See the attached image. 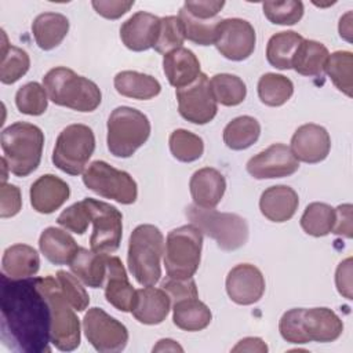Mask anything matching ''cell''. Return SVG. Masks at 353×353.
I'll return each mask as SVG.
<instances>
[{"instance_id":"4","label":"cell","mask_w":353,"mask_h":353,"mask_svg":"<svg viewBox=\"0 0 353 353\" xmlns=\"http://www.w3.org/2000/svg\"><path fill=\"white\" fill-rule=\"evenodd\" d=\"M163 254L164 237L157 226L143 223L132 230L127 262L131 274L141 285H154L160 280Z\"/></svg>"},{"instance_id":"11","label":"cell","mask_w":353,"mask_h":353,"mask_svg":"<svg viewBox=\"0 0 353 353\" xmlns=\"http://www.w3.org/2000/svg\"><path fill=\"white\" fill-rule=\"evenodd\" d=\"M90 221L94 225L90 247L95 252L110 254L117 251L123 236V215L112 204L91 197L84 199Z\"/></svg>"},{"instance_id":"12","label":"cell","mask_w":353,"mask_h":353,"mask_svg":"<svg viewBox=\"0 0 353 353\" xmlns=\"http://www.w3.org/2000/svg\"><path fill=\"white\" fill-rule=\"evenodd\" d=\"M83 330L97 352H121L128 342V331L123 323L101 307H91L84 314Z\"/></svg>"},{"instance_id":"29","label":"cell","mask_w":353,"mask_h":353,"mask_svg":"<svg viewBox=\"0 0 353 353\" xmlns=\"http://www.w3.org/2000/svg\"><path fill=\"white\" fill-rule=\"evenodd\" d=\"M69 32V19L59 12H43L32 23V33L39 48L50 51L58 47Z\"/></svg>"},{"instance_id":"18","label":"cell","mask_w":353,"mask_h":353,"mask_svg":"<svg viewBox=\"0 0 353 353\" xmlns=\"http://www.w3.org/2000/svg\"><path fill=\"white\" fill-rule=\"evenodd\" d=\"M161 18L146 11H138L120 26V39L131 51H146L153 48L159 32Z\"/></svg>"},{"instance_id":"25","label":"cell","mask_w":353,"mask_h":353,"mask_svg":"<svg viewBox=\"0 0 353 353\" xmlns=\"http://www.w3.org/2000/svg\"><path fill=\"white\" fill-rule=\"evenodd\" d=\"M163 70L168 83L176 90L192 84L201 73L197 57L185 47L164 54Z\"/></svg>"},{"instance_id":"10","label":"cell","mask_w":353,"mask_h":353,"mask_svg":"<svg viewBox=\"0 0 353 353\" xmlns=\"http://www.w3.org/2000/svg\"><path fill=\"white\" fill-rule=\"evenodd\" d=\"M84 185L101 197L120 204H132L138 197V186L134 178L102 160L92 161L83 172Z\"/></svg>"},{"instance_id":"42","label":"cell","mask_w":353,"mask_h":353,"mask_svg":"<svg viewBox=\"0 0 353 353\" xmlns=\"http://www.w3.org/2000/svg\"><path fill=\"white\" fill-rule=\"evenodd\" d=\"M43 85L30 81L18 88L15 94V105L18 110L29 116H40L47 110L48 98Z\"/></svg>"},{"instance_id":"32","label":"cell","mask_w":353,"mask_h":353,"mask_svg":"<svg viewBox=\"0 0 353 353\" xmlns=\"http://www.w3.org/2000/svg\"><path fill=\"white\" fill-rule=\"evenodd\" d=\"M328 55L330 52L323 43L303 39L295 51L291 69L302 76H321Z\"/></svg>"},{"instance_id":"49","label":"cell","mask_w":353,"mask_h":353,"mask_svg":"<svg viewBox=\"0 0 353 353\" xmlns=\"http://www.w3.org/2000/svg\"><path fill=\"white\" fill-rule=\"evenodd\" d=\"M22 208V197L18 186L12 183H1L0 188V216L10 218L17 215Z\"/></svg>"},{"instance_id":"54","label":"cell","mask_w":353,"mask_h":353,"mask_svg":"<svg viewBox=\"0 0 353 353\" xmlns=\"http://www.w3.org/2000/svg\"><path fill=\"white\" fill-rule=\"evenodd\" d=\"M232 352H268L266 343L256 336H248L237 342V345L232 349Z\"/></svg>"},{"instance_id":"39","label":"cell","mask_w":353,"mask_h":353,"mask_svg":"<svg viewBox=\"0 0 353 353\" xmlns=\"http://www.w3.org/2000/svg\"><path fill=\"white\" fill-rule=\"evenodd\" d=\"M352 68L353 54L350 51H335L328 55L324 72L330 76L332 84L345 95L352 98Z\"/></svg>"},{"instance_id":"2","label":"cell","mask_w":353,"mask_h":353,"mask_svg":"<svg viewBox=\"0 0 353 353\" xmlns=\"http://www.w3.org/2000/svg\"><path fill=\"white\" fill-rule=\"evenodd\" d=\"M43 87L51 102L77 112H94L102 101L101 90L92 80L65 66L50 69L43 77Z\"/></svg>"},{"instance_id":"14","label":"cell","mask_w":353,"mask_h":353,"mask_svg":"<svg viewBox=\"0 0 353 353\" xmlns=\"http://www.w3.org/2000/svg\"><path fill=\"white\" fill-rule=\"evenodd\" d=\"M254 26L241 18L221 19L216 26L215 47L226 59L244 61L255 50Z\"/></svg>"},{"instance_id":"36","label":"cell","mask_w":353,"mask_h":353,"mask_svg":"<svg viewBox=\"0 0 353 353\" xmlns=\"http://www.w3.org/2000/svg\"><path fill=\"white\" fill-rule=\"evenodd\" d=\"M294 94L292 81L277 73H265L258 81V97L268 106H281Z\"/></svg>"},{"instance_id":"52","label":"cell","mask_w":353,"mask_h":353,"mask_svg":"<svg viewBox=\"0 0 353 353\" xmlns=\"http://www.w3.org/2000/svg\"><path fill=\"white\" fill-rule=\"evenodd\" d=\"M352 204H341L335 208V222L332 228V233L338 236H343L346 239H352L353 228H352Z\"/></svg>"},{"instance_id":"33","label":"cell","mask_w":353,"mask_h":353,"mask_svg":"<svg viewBox=\"0 0 353 353\" xmlns=\"http://www.w3.org/2000/svg\"><path fill=\"white\" fill-rule=\"evenodd\" d=\"M302 40L303 37L294 30H285L273 34L266 46L268 62L280 70L291 69L292 58Z\"/></svg>"},{"instance_id":"46","label":"cell","mask_w":353,"mask_h":353,"mask_svg":"<svg viewBox=\"0 0 353 353\" xmlns=\"http://www.w3.org/2000/svg\"><path fill=\"white\" fill-rule=\"evenodd\" d=\"M57 222L63 226L65 229L76 233V234H83L85 233V230L88 229L90 225V214H88V208L84 200L77 201L74 204H72L70 207H68L66 210H63Z\"/></svg>"},{"instance_id":"3","label":"cell","mask_w":353,"mask_h":353,"mask_svg":"<svg viewBox=\"0 0 353 353\" xmlns=\"http://www.w3.org/2000/svg\"><path fill=\"white\" fill-rule=\"evenodd\" d=\"M43 145V131L30 123L17 121L1 132L3 157L15 176H28L39 167Z\"/></svg>"},{"instance_id":"31","label":"cell","mask_w":353,"mask_h":353,"mask_svg":"<svg viewBox=\"0 0 353 353\" xmlns=\"http://www.w3.org/2000/svg\"><path fill=\"white\" fill-rule=\"evenodd\" d=\"M113 83L116 91L120 95L139 101L152 99L157 97L161 91V84L157 79L135 70L119 72L114 76Z\"/></svg>"},{"instance_id":"8","label":"cell","mask_w":353,"mask_h":353,"mask_svg":"<svg viewBox=\"0 0 353 353\" xmlns=\"http://www.w3.org/2000/svg\"><path fill=\"white\" fill-rule=\"evenodd\" d=\"M203 233L194 225H183L167 234L164 266L168 277L190 279L197 272L201 258Z\"/></svg>"},{"instance_id":"16","label":"cell","mask_w":353,"mask_h":353,"mask_svg":"<svg viewBox=\"0 0 353 353\" xmlns=\"http://www.w3.org/2000/svg\"><path fill=\"white\" fill-rule=\"evenodd\" d=\"M226 292L237 305H252L265 292L262 272L251 263H240L232 268L226 276Z\"/></svg>"},{"instance_id":"13","label":"cell","mask_w":353,"mask_h":353,"mask_svg":"<svg viewBox=\"0 0 353 353\" xmlns=\"http://www.w3.org/2000/svg\"><path fill=\"white\" fill-rule=\"evenodd\" d=\"M175 95L178 101V112L185 120L203 125L216 116L218 105L211 91L210 79L205 73H200L192 84L178 88Z\"/></svg>"},{"instance_id":"35","label":"cell","mask_w":353,"mask_h":353,"mask_svg":"<svg viewBox=\"0 0 353 353\" xmlns=\"http://www.w3.org/2000/svg\"><path fill=\"white\" fill-rule=\"evenodd\" d=\"M1 36H3V44H1L0 80L3 84H12L26 74L30 66V58L25 50L8 44L4 30H1Z\"/></svg>"},{"instance_id":"19","label":"cell","mask_w":353,"mask_h":353,"mask_svg":"<svg viewBox=\"0 0 353 353\" xmlns=\"http://www.w3.org/2000/svg\"><path fill=\"white\" fill-rule=\"evenodd\" d=\"M106 301L121 312H131L137 290L131 285L124 265L119 256H108V273L105 280Z\"/></svg>"},{"instance_id":"20","label":"cell","mask_w":353,"mask_h":353,"mask_svg":"<svg viewBox=\"0 0 353 353\" xmlns=\"http://www.w3.org/2000/svg\"><path fill=\"white\" fill-rule=\"evenodd\" d=\"M302 327L307 342H334L343 331L342 320L328 307L303 309Z\"/></svg>"},{"instance_id":"30","label":"cell","mask_w":353,"mask_h":353,"mask_svg":"<svg viewBox=\"0 0 353 353\" xmlns=\"http://www.w3.org/2000/svg\"><path fill=\"white\" fill-rule=\"evenodd\" d=\"M212 313L199 296H189L172 303V321L183 331H201L210 325Z\"/></svg>"},{"instance_id":"21","label":"cell","mask_w":353,"mask_h":353,"mask_svg":"<svg viewBox=\"0 0 353 353\" xmlns=\"http://www.w3.org/2000/svg\"><path fill=\"white\" fill-rule=\"evenodd\" d=\"M30 204L40 214H51L61 208L70 196L69 185L52 175L46 174L37 178L30 186Z\"/></svg>"},{"instance_id":"27","label":"cell","mask_w":353,"mask_h":353,"mask_svg":"<svg viewBox=\"0 0 353 353\" xmlns=\"http://www.w3.org/2000/svg\"><path fill=\"white\" fill-rule=\"evenodd\" d=\"M73 274L91 288L105 285L108 273V255L80 247L69 263Z\"/></svg>"},{"instance_id":"17","label":"cell","mask_w":353,"mask_h":353,"mask_svg":"<svg viewBox=\"0 0 353 353\" xmlns=\"http://www.w3.org/2000/svg\"><path fill=\"white\" fill-rule=\"evenodd\" d=\"M291 152L298 161L316 164L323 161L331 149L328 131L319 124H303L291 138Z\"/></svg>"},{"instance_id":"28","label":"cell","mask_w":353,"mask_h":353,"mask_svg":"<svg viewBox=\"0 0 353 353\" xmlns=\"http://www.w3.org/2000/svg\"><path fill=\"white\" fill-rule=\"evenodd\" d=\"M40 269L37 251L28 244H14L6 248L1 258V273L10 279L33 277Z\"/></svg>"},{"instance_id":"1","label":"cell","mask_w":353,"mask_h":353,"mask_svg":"<svg viewBox=\"0 0 353 353\" xmlns=\"http://www.w3.org/2000/svg\"><path fill=\"white\" fill-rule=\"evenodd\" d=\"M0 338L18 353H50L51 309L39 277L10 279L1 273Z\"/></svg>"},{"instance_id":"53","label":"cell","mask_w":353,"mask_h":353,"mask_svg":"<svg viewBox=\"0 0 353 353\" xmlns=\"http://www.w3.org/2000/svg\"><path fill=\"white\" fill-rule=\"evenodd\" d=\"M335 284L338 292L346 299H352V258L342 261L335 273Z\"/></svg>"},{"instance_id":"41","label":"cell","mask_w":353,"mask_h":353,"mask_svg":"<svg viewBox=\"0 0 353 353\" xmlns=\"http://www.w3.org/2000/svg\"><path fill=\"white\" fill-rule=\"evenodd\" d=\"M179 19L183 26L185 39L199 44V46H211L215 43L216 37V26L219 23V18L215 19H197L192 17L183 7L179 10Z\"/></svg>"},{"instance_id":"22","label":"cell","mask_w":353,"mask_h":353,"mask_svg":"<svg viewBox=\"0 0 353 353\" xmlns=\"http://www.w3.org/2000/svg\"><path fill=\"white\" fill-rule=\"evenodd\" d=\"M189 189L194 205L200 208H214L225 194L226 181L218 170L204 167L192 175Z\"/></svg>"},{"instance_id":"40","label":"cell","mask_w":353,"mask_h":353,"mask_svg":"<svg viewBox=\"0 0 353 353\" xmlns=\"http://www.w3.org/2000/svg\"><path fill=\"white\" fill-rule=\"evenodd\" d=\"M168 143L172 156L182 163L196 161L203 156L204 152L203 139L199 135L183 128L172 131Z\"/></svg>"},{"instance_id":"34","label":"cell","mask_w":353,"mask_h":353,"mask_svg":"<svg viewBox=\"0 0 353 353\" xmlns=\"http://www.w3.org/2000/svg\"><path fill=\"white\" fill-rule=\"evenodd\" d=\"M261 135V124L252 116H239L223 128V142L232 150L252 146Z\"/></svg>"},{"instance_id":"47","label":"cell","mask_w":353,"mask_h":353,"mask_svg":"<svg viewBox=\"0 0 353 353\" xmlns=\"http://www.w3.org/2000/svg\"><path fill=\"white\" fill-rule=\"evenodd\" d=\"M302 313L303 307H295L287 310L279 323V331L283 339H285L290 343H307V339L303 332L302 327Z\"/></svg>"},{"instance_id":"50","label":"cell","mask_w":353,"mask_h":353,"mask_svg":"<svg viewBox=\"0 0 353 353\" xmlns=\"http://www.w3.org/2000/svg\"><path fill=\"white\" fill-rule=\"evenodd\" d=\"M225 1H214V0H196V1H185L183 8L197 19H215L219 11L223 8Z\"/></svg>"},{"instance_id":"24","label":"cell","mask_w":353,"mask_h":353,"mask_svg":"<svg viewBox=\"0 0 353 353\" xmlns=\"http://www.w3.org/2000/svg\"><path fill=\"white\" fill-rule=\"evenodd\" d=\"M299 205L298 193L287 185H276L265 189L259 199V210L272 222L291 219Z\"/></svg>"},{"instance_id":"44","label":"cell","mask_w":353,"mask_h":353,"mask_svg":"<svg viewBox=\"0 0 353 353\" xmlns=\"http://www.w3.org/2000/svg\"><path fill=\"white\" fill-rule=\"evenodd\" d=\"M183 41H185V32H183V26L179 17L170 15V17L161 18L159 37L153 48L159 54H167L172 50L182 47Z\"/></svg>"},{"instance_id":"51","label":"cell","mask_w":353,"mask_h":353,"mask_svg":"<svg viewBox=\"0 0 353 353\" xmlns=\"http://www.w3.org/2000/svg\"><path fill=\"white\" fill-rule=\"evenodd\" d=\"M91 6L101 17L106 19H119L134 6V0H94Z\"/></svg>"},{"instance_id":"56","label":"cell","mask_w":353,"mask_h":353,"mask_svg":"<svg viewBox=\"0 0 353 353\" xmlns=\"http://www.w3.org/2000/svg\"><path fill=\"white\" fill-rule=\"evenodd\" d=\"M153 352H183V347L172 339H160L156 346H153Z\"/></svg>"},{"instance_id":"9","label":"cell","mask_w":353,"mask_h":353,"mask_svg":"<svg viewBox=\"0 0 353 353\" xmlns=\"http://www.w3.org/2000/svg\"><path fill=\"white\" fill-rule=\"evenodd\" d=\"M95 150V135L85 124H70L65 127L54 146L52 163L69 175H80Z\"/></svg>"},{"instance_id":"37","label":"cell","mask_w":353,"mask_h":353,"mask_svg":"<svg viewBox=\"0 0 353 353\" xmlns=\"http://www.w3.org/2000/svg\"><path fill=\"white\" fill-rule=\"evenodd\" d=\"M335 222V208L325 203H310L302 216H301V228L305 233L313 237H323L332 232Z\"/></svg>"},{"instance_id":"7","label":"cell","mask_w":353,"mask_h":353,"mask_svg":"<svg viewBox=\"0 0 353 353\" xmlns=\"http://www.w3.org/2000/svg\"><path fill=\"white\" fill-rule=\"evenodd\" d=\"M51 309V343L61 352H72L80 345V321L74 309L63 296L61 285L52 276L39 277Z\"/></svg>"},{"instance_id":"5","label":"cell","mask_w":353,"mask_h":353,"mask_svg":"<svg viewBox=\"0 0 353 353\" xmlns=\"http://www.w3.org/2000/svg\"><path fill=\"white\" fill-rule=\"evenodd\" d=\"M150 121L141 110L119 106L108 119L106 143L114 157H131L149 138Z\"/></svg>"},{"instance_id":"26","label":"cell","mask_w":353,"mask_h":353,"mask_svg":"<svg viewBox=\"0 0 353 353\" xmlns=\"http://www.w3.org/2000/svg\"><path fill=\"white\" fill-rule=\"evenodd\" d=\"M39 247L46 259L54 265H69L80 248L68 232L55 226L41 232Z\"/></svg>"},{"instance_id":"15","label":"cell","mask_w":353,"mask_h":353,"mask_svg":"<svg viewBox=\"0 0 353 353\" xmlns=\"http://www.w3.org/2000/svg\"><path fill=\"white\" fill-rule=\"evenodd\" d=\"M299 161L292 154L290 146L284 143H273L258 154L252 156L247 163V171L255 179L284 178L295 174Z\"/></svg>"},{"instance_id":"45","label":"cell","mask_w":353,"mask_h":353,"mask_svg":"<svg viewBox=\"0 0 353 353\" xmlns=\"http://www.w3.org/2000/svg\"><path fill=\"white\" fill-rule=\"evenodd\" d=\"M57 280L61 285L63 296L68 299L74 310L83 312L88 307L90 296L76 276L70 274L66 270H59L57 273Z\"/></svg>"},{"instance_id":"55","label":"cell","mask_w":353,"mask_h":353,"mask_svg":"<svg viewBox=\"0 0 353 353\" xmlns=\"http://www.w3.org/2000/svg\"><path fill=\"white\" fill-rule=\"evenodd\" d=\"M339 36L345 39L346 41H352V11H347L341 19H339Z\"/></svg>"},{"instance_id":"48","label":"cell","mask_w":353,"mask_h":353,"mask_svg":"<svg viewBox=\"0 0 353 353\" xmlns=\"http://www.w3.org/2000/svg\"><path fill=\"white\" fill-rule=\"evenodd\" d=\"M167 295L171 299V305L176 301H181L183 298L189 296H199L197 287L194 280L190 279H174V277H167L161 285H160Z\"/></svg>"},{"instance_id":"43","label":"cell","mask_w":353,"mask_h":353,"mask_svg":"<svg viewBox=\"0 0 353 353\" xmlns=\"http://www.w3.org/2000/svg\"><path fill=\"white\" fill-rule=\"evenodd\" d=\"M262 10L265 17L274 25H295L303 17V3L299 0L265 1Z\"/></svg>"},{"instance_id":"6","label":"cell","mask_w":353,"mask_h":353,"mask_svg":"<svg viewBox=\"0 0 353 353\" xmlns=\"http://www.w3.org/2000/svg\"><path fill=\"white\" fill-rule=\"evenodd\" d=\"M186 216L203 234L214 239L223 251H234L248 240V223L237 214L190 204L186 207Z\"/></svg>"},{"instance_id":"38","label":"cell","mask_w":353,"mask_h":353,"mask_svg":"<svg viewBox=\"0 0 353 353\" xmlns=\"http://www.w3.org/2000/svg\"><path fill=\"white\" fill-rule=\"evenodd\" d=\"M210 85L216 103L223 106H237L247 95L245 83L239 76L230 73L214 74L210 80Z\"/></svg>"},{"instance_id":"23","label":"cell","mask_w":353,"mask_h":353,"mask_svg":"<svg viewBox=\"0 0 353 353\" xmlns=\"http://www.w3.org/2000/svg\"><path fill=\"white\" fill-rule=\"evenodd\" d=\"M171 309V299L163 288L145 285L137 290L132 316L142 324L156 325L165 320Z\"/></svg>"}]
</instances>
